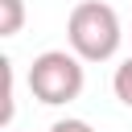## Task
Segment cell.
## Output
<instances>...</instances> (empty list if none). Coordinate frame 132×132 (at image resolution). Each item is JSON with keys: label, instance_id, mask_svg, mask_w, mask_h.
Wrapping results in <instances>:
<instances>
[{"label": "cell", "instance_id": "cell-6", "mask_svg": "<svg viewBox=\"0 0 132 132\" xmlns=\"http://www.w3.org/2000/svg\"><path fill=\"white\" fill-rule=\"evenodd\" d=\"M50 132H95V128H91L87 120H78V116H66V120H54Z\"/></svg>", "mask_w": 132, "mask_h": 132}, {"label": "cell", "instance_id": "cell-3", "mask_svg": "<svg viewBox=\"0 0 132 132\" xmlns=\"http://www.w3.org/2000/svg\"><path fill=\"white\" fill-rule=\"evenodd\" d=\"M25 25V0H0V37H16Z\"/></svg>", "mask_w": 132, "mask_h": 132}, {"label": "cell", "instance_id": "cell-2", "mask_svg": "<svg viewBox=\"0 0 132 132\" xmlns=\"http://www.w3.org/2000/svg\"><path fill=\"white\" fill-rule=\"evenodd\" d=\"M87 62L74 58L70 50H45L33 58L29 66V91L37 103L45 107H62V103H74L87 87Z\"/></svg>", "mask_w": 132, "mask_h": 132}, {"label": "cell", "instance_id": "cell-5", "mask_svg": "<svg viewBox=\"0 0 132 132\" xmlns=\"http://www.w3.org/2000/svg\"><path fill=\"white\" fill-rule=\"evenodd\" d=\"M111 91H116V99H120L124 107H132V58H124V62L116 66V74H111Z\"/></svg>", "mask_w": 132, "mask_h": 132}, {"label": "cell", "instance_id": "cell-4", "mask_svg": "<svg viewBox=\"0 0 132 132\" xmlns=\"http://www.w3.org/2000/svg\"><path fill=\"white\" fill-rule=\"evenodd\" d=\"M0 74H4V111H0V124L8 128L12 116H16V74H12V62L0 58Z\"/></svg>", "mask_w": 132, "mask_h": 132}, {"label": "cell", "instance_id": "cell-1", "mask_svg": "<svg viewBox=\"0 0 132 132\" xmlns=\"http://www.w3.org/2000/svg\"><path fill=\"white\" fill-rule=\"evenodd\" d=\"M120 41H124V25H120V12L103 0H82L70 8L66 16V45L74 58L82 62H111L120 54Z\"/></svg>", "mask_w": 132, "mask_h": 132}]
</instances>
